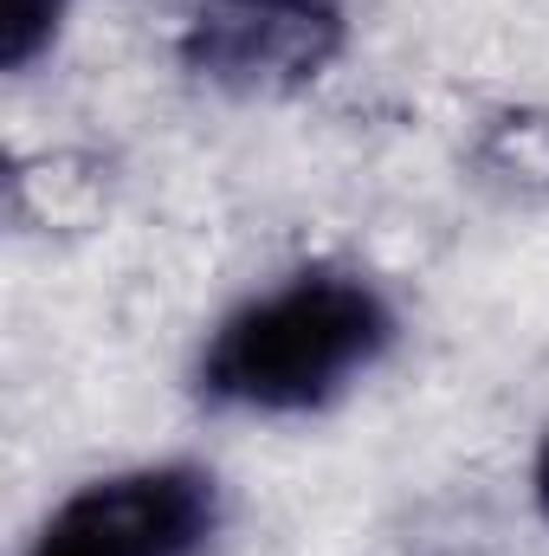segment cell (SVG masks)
Returning a JSON list of instances; mask_svg holds the SVG:
<instances>
[{
  "label": "cell",
  "instance_id": "obj_2",
  "mask_svg": "<svg viewBox=\"0 0 549 556\" xmlns=\"http://www.w3.org/2000/svg\"><path fill=\"white\" fill-rule=\"evenodd\" d=\"M343 0H201L181 26V65L233 98L304 91L343 59Z\"/></svg>",
  "mask_w": 549,
  "mask_h": 556
},
{
  "label": "cell",
  "instance_id": "obj_1",
  "mask_svg": "<svg viewBox=\"0 0 549 556\" xmlns=\"http://www.w3.org/2000/svg\"><path fill=\"white\" fill-rule=\"evenodd\" d=\"M395 343V304L356 273H297L227 311L194 363L214 408L317 415Z\"/></svg>",
  "mask_w": 549,
  "mask_h": 556
},
{
  "label": "cell",
  "instance_id": "obj_6",
  "mask_svg": "<svg viewBox=\"0 0 549 556\" xmlns=\"http://www.w3.org/2000/svg\"><path fill=\"white\" fill-rule=\"evenodd\" d=\"M531 498H537V518L549 525V433L537 446V466H531Z\"/></svg>",
  "mask_w": 549,
  "mask_h": 556
},
{
  "label": "cell",
  "instance_id": "obj_5",
  "mask_svg": "<svg viewBox=\"0 0 549 556\" xmlns=\"http://www.w3.org/2000/svg\"><path fill=\"white\" fill-rule=\"evenodd\" d=\"M65 7L72 0H0V65L7 72H26L65 26Z\"/></svg>",
  "mask_w": 549,
  "mask_h": 556
},
{
  "label": "cell",
  "instance_id": "obj_3",
  "mask_svg": "<svg viewBox=\"0 0 549 556\" xmlns=\"http://www.w3.org/2000/svg\"><path fill=\"white\" fill-rule=\"evenodd\" d=\"M220 525V485L201 466H130L78 485L26 556H194Z\"/></svg>",
  "mask_w": 549,
  "mask_h": 556
},
{
  "label": "cell",
  "instance_id": "obj_4",
  "mask_svg": "<svg viewBox=\"0 0 549 556\" xmlns=\"http://www.w3.org/2000/svg\"><path fill=\"white\" fill-rule=\"evenodd\" d=\"M478 168L511 175L518 188H549V117H531V111L498 117L478 142Z\"/></svg>",
  "mask_w": 549,
  "mask_h": 556
}]
</instances>
